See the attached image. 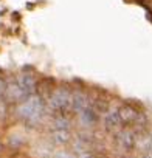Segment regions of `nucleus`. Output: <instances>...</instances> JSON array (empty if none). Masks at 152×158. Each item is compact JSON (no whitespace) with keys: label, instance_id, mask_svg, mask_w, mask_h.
<instances>
[{"label":"nucleus","instance_id":"f257e3e1","mask_svg":"<svg viewBox=\"0 0 152 158\" xmlns=\"http://www.w3.org/2000/svg\"><path fill=\"white\" fill-rule=\"evenodd\" d=\"M17 116L27 124V126H37L44 116H47V101L40 93H34L23 99L16 107Z\"/></svg>","mask_w":152,"mask_h":158},{"label":"nucleus","instance_id":"20e7f679","mask_svg":"<svg viewBox=\"0 0 152 158\" xmlns=\"http://www.w3.org/2000/svg\"><path fill=\"white\" fill-rule=\"evenodd\" d=\"M16 84L19 85L22 95L25 96V99L34 93H37V79L31 74V73H20L14 77Z\"/></svg>","mask_w":152,"mask_h":158},{"label":"nucleus","instance_id":"f03ea898","mask_svg":"<svg viewBox=\"0 0 152 158\" xmlns=\"http://www.w3.org/2000/svg\"><path fill=\"white\" fill-rule=\"evenodd\" d=\"M47 113L51 118H71L73 115V90L68 87H57L47 99Z\"/></svg>","mask_w":152,"mask_h":158},{"label":"nucleus","instance_id":"6e6552de","mask_svg":"<svg viewBox=\"0 0 152 158\" xmlns=\"http://www.w3.org/2000/svg\"><path fill=\"white\" fill-rule=\"evenodd\" d=\"M0 152H2V141H0Z\"/></svg>","mask_w":152,"mask_h":158},{"label":"nucleus","instance_id":"423d86ee","mask_svg":"<svg viewBox=\"0 0 152 158\" xmlns=\"http://www.w3.org/2000/svg\"><path fill=\"white\" fill-rule=\"evenodd\" d=\"M104 129H106V132H109L112 135H115L116 132H120L121 129H124L123 124H121V121H120L118 109H110L106 113V116H104Z\"/></svg>","mask_w":152,"mask_h":158},{"label":"nucleus","instance_id":"0eeeda50","mask_svg":"<svg viewBox=\"0 0 152 158\" xmlns=\"http://www.w3.org/2000/svg\"><path fill=\"white\" fill-rule=\"evenodd\" d=\"M51 141L56 144V146H64V144H68L70 139H71V135H70V129H53L51 130V135H50Z\"/></svg>","mask_w":152,"mask_h":158},{"label":"nucleus","instance_id":"39448f33","mask_svg":"<svg viewBox=\"0 0 152 158\" xmlns=\"http://www.w3.org/2000/svg\"><path fill=\"white\" fill-rule=\"evenodd\" d=\"M99 115L101 113L96 109H93L92 104H89L84 110H81L76 116H78L81 126H84V127H95L98 124V121H99Z\"/></svg>","mask_w":152,"mask_h":158},{"label":"nucleus","instance_id":"7ed1b4c3","mask_svg":"<svg viewBox=\"0 0 152 158\" xmlns=\"http://www.w3.org/2000/svg\"><path fill=\"white\" fill-rule=\"evenodd\" d=\"M118 115H120V121L123 124V127L126 129H137V127H144L147 119L144 116V113H141L140 110H137L133 106H121L118 107Z\"/></svg>","mask_w":152,"mask_h":158}]
</instances>
